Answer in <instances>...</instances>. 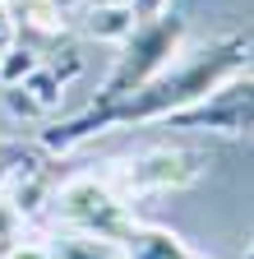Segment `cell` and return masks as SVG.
I'll return each mask as SVG.
<instances>
[{
	"mask_svg": "<svg viewBox=\"0 0 254 259\" xmlns=\"http://www.w3.org/2000/svg\"><path fill=\"white\" fill-rule=\"evenodd\" d=\"M245 51L249 42L245 37H217L199 51L180 56L176 65H167L162 74H153L148 83H139L134 93L116 97V102H88L83 111H74L70 120L51 125L42 135V148L46 153H70L88 139L107 135V130H125V125H162L167 116H176L180 107L199 102L204 93H213L222 79H231L236 70H245Z\"/></svg>",
	"mask_w": 254,
	"mask_h": 259,
	"instance_id": "cell-1",
	"label": "cell"
},
{
	"mask_svg": "<svg viewBox=\"0 0 254 259\" xmlns=\"http://www.w3.org/2000/svg\"><path fill=\"white\" fill-rule=\"evenodd\" d=\"M180 37H185V23L176 14H167V10L143 19V23H134L130 32H125V51L116 60L111 79L102 83V93L92 97V102H116V97L134 93L139 83H148L153 74H162L171 65V56H176V47H180Z\"/></svg>",
	"mask_w": 254,
	"mask_h": 259,
	"instance_id": "cell-2",
	"label": "cell"
},
{
	"mask_svg": "<svg viewBox=\"0 0 254 259\" xmlns=\"http://www.w3.org/2000/svg\"><path fill=\"white\" fill-rule=\"evenodd\" d=\"M162 125L189 130V135H254V74L236 70L231 79H222L213 93L180 107Z\"/></svg>",
	"mask_w": 254,
	"mask_h": 259,
	"instance_id": "cell-3",
	"label": "cell"
},
{
	"mask_svg": "<svg viewBox=\"0 0 254 259\" xmlns=\"http://www.w3.org/2000/svg\"><path fill=\"white\" fill-rule=\"evenodd\" d=\"M199 176V157L194 153H176V148H153L139 162H125L107 176V185L120 194L125 204H134L139 194H157V190H176L185 181Z\"/></svg>",
	"mask_w": 254,
	"mask_h": 259,
	"instance_id": "cell-4",
	"label": "cell"
},
{
	"mask_svg": "<svg viewBox=\"0 0 254 259\" xmlns=\"http://www.w3.org/2000/svg\"><path fill=\"white\" fill-rule=\"evenodd\" d=\"M46 245V259H130L116 241H102V236H88V232H70V227H51L42 236Z\"/></svg>",
	"mask_w": 254,
	"mask_h": 259,
	"instance_id": "cell-5",
	"label": "cell"
},
{
	"mask_svg": "<svg viewBox=\"0 0 254 259\" xmlns=\"http://www.w3.org/2000/svg\"><path fill=\"white\" fill-rule=\"evenodd\" d=\"M19 236H23V218H19V208H14L10 199H0V254H5Z\"/></svg>",
	"mask_w": 254,
	"mask_h": 259,
	"instance_id": "cell-6",
	"label": "cell"
},
{
	"mask_svg": "<svg viewBox=\"0 0 254 259\" xmlns=\"http://www.w3.org/2000/svg\"><path fill=\"white\" fill-rule=\"evenodd\" d=\"M245 259H254V250H249V254H245Z\"/></svg>",
	"mask_w": 254,
	"mask_h": 259,
	"instance_id": "cell-7",
	"label": "cell"
},
{
	"mask_svg": "<svg viewBox=\"0 0 254 259\" xmlns=\"http://www.w3.org/2000/svg\"><path fill=\"white\" fill-rule=\"evenodd\" d=\"M194 259H204V254H194Z\"/></svg>",
	"mask_w": 254,
	"mask_h": 259,
	"instance_id": "cell-8",
	"label": "cell"
}]
</instances>
